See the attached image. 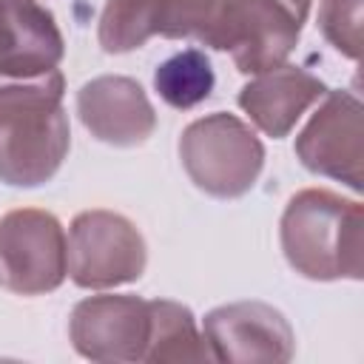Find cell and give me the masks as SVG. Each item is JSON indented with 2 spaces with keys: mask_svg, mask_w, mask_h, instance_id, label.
Instances as JSON below:
<instances>
[{
  "mask_svg": "<svg viewBox=\"0 0 364 364\" xmlns=\"http://www.w3.org/2000/svg\"><path fill=\"white\" fill-rule=\"evenodd\" d=\"M63 94L57 68L37 77L0 74V182L37 188L60 171L71 145Z\"/></svg>",
  "mask_w": 364,
  "mask_h": 364,
  "instance_id": "6da1fadb",
  "label": "cell"
},
{
  "mask_svg": "<svg viewBox=\"0 0 364 364\" xmlns=\"http://www.w3.org/2000/svg\"><path fill=\"white\" fill-rule=\"evenodd\" d=\"M279 239L287 264L313 282L364 279V208L327 188L290 196Z\"/></svg>",
  "mask_w": 364,
  "mask_h": 364,
  "instance_id": "7a4b0ae2",
  "label": "cell"
},
{
  "mask_svg": "<svg viewBox=\"0 0 364 364\" xmlns=\"http://www.w3.org/2000/svg\"><path fill=\"white\" fill-rule=\"evenodd\" d=\"M179 159L202 193L236 199L256 185L264 165V145L239 117L216 111L193 119L182 131Z\"/></svg>",
  "mask_w": 364,
  "mask_h": 364,
  "instance_id": "3957f363",
  "label": "cell"
},
{
  "mask_svg": "<svg viewBox=\"0 0 364 364\" xmlns=\"http://www.w3.org/2000/svg\"><path fill=\"white\" fill-rule=\"evenodd\" d=\"M68 276V242L60 219L40 208L0 216V287L17 296H46Z\"/></svg>",
  "mask_w": 364,
  "mask_h": 364,
  "instance_id": "277c9868",
  "label": "cell"
},
{
  "mask_svg": "<svg viewBox=\"0 0 364 364\" xmlns=\"http://www.w3.org/2000/svg\"><path fill=\"white\" fill-rule=\"evenodd\" d=\"M148 247L139 228L114 210H82L68 230V276L82 290L131 284L145 273Z\"/></svg>",
  "mask_w": 364,
  "mask_h": 364,
  "instance_id": "5b68a950",
  "label": "cell"
},
{
  "mask_svg": "<svg viewBox=\"0 0 364 364\" xmlns=\"http://www.w3.org/2000/svg\"><path fill=\"white\" fill-rule=\"evenodd\" d=\"M313 0H222L219 48L242 74L284 65L307 23Z\"/></svg>",
  "mask_w": 364,
  "mask_h": 364,
  "instance_id": "8992f818",
  "label": "cell"
},
{
  "mask_svg": "<svg viewBox=\"0 0 364 364\" xmlns=\"http://www.w3.org/2000/svg\"><path fill=\"white\" fill-rule=\"evenodd\" d=\"M299 162L350 191L364 188V108L353 91H327L310 122L296 136Z\"/></svg>",
  "mask_w": 364,
  "mask_h": 364,
  "instance_id": "52a82bcc",
  "label": "cell"
},
{
  "mask_svg": "<svg viewBox=\"0 0 364 364\" xmlns=\"http://www.w3.org/2000/svg\"><path fill=\"white\" fill-rule=\"evenodd\" d=\"M151 330L148 301L128 293L88 296L74 304L68 318V338L88 361L125 364L142 361Z\"/></svg>",
  "mask_w": 364,
  "mask_h": 364,
  "instance_id": "ba28073f",
  "label": "cell"
},
{
  "mask_svg": "<svg viewBox=\"0 0 364 364\" xmlns=\"http://www.w3.org/2000/svg\"><path fill=\"white\" fill-rule=\"evenodd\" d=\"M202 336L213 361L284 364L296 353L290 321L267 301H233L205 316Z\"/></svg>",
  "mask_w": 364,
  "mask_h": 364,
  "instance_id": "9c48e42d",
  "label": "cell"
},
{
  "mask_svg": "<svg viewBox=\"0 0 364 364\" xmlns=\"http://www.w3.org/2000/svg\"><path fill=\"white\" fill-rule=\"evenodd\" d=\"M77 117L82 128L114 148H136L156 128V111L142 85L122 74H102L80 85Z\"/></svg>",
  "mask_w": 364,
  "mask_h": 364,
  "instance_id": "30bf717a",
  "label": "cell"
},
{
  "mask_svg": "<svg viewBox=\"0 0 364 364\" xmlns=\"http://www.w3.org/2000/svg\"><path fill=\"white\" fill-rule=\"evenodd\" d=\"M65 43L54 14L37 0H0V74L37 77L54 71Z\"/></svg>",
  "mask_w": 364,
  "mask_h": 364,
  "instance_id": "8fae6325",
  "label": "cell"
},
{
  "mask_svg": "<svg viewBox=\"0 0 364 364\" xmlns=\"http://www.w3.org/2000/svg\"><path fill=\"white\" fill-rule=\"evenodd\" d=\"M324 94L327 85L307 68L276 65L256 74V80L245 82L239 88L236 102L262 134L282 139L301 119V114L316 105Z\"/></svg>",
  "mask_w": 364,
  "mask_h": 364,
  "instance_id": "7c38bea8",
  "label": "cell"
},
{
  "mask_svg": "<svg viewBox=\"0 0 364 364\" xmlns=\"http://www.w3.org/2000/svg\"><path fill=\"white\" fill-rule=\"evenodd\" d=\"M151 313V330L148 344L142 353V361H213L205 336L196 327L193 313L171 299H154L148 301Z\"/></svg>",
  "mask_w": 364,
  "mask_h": 364,
  "instance_id": "4fadbf2b",
  "label": "cell"
},
{
  "mask_svg": "<svg viewBox=\"0 0 364 364\" xmlns=\"http://www.w3.org/2000/svg\"><path fill=\"white\" fill-rule=\"evenodd\" d=\"M162 26L165 0H108L100 11L97 40L105 54H125L162 37Z\"/></svg>",
  "mask_w": 364,
  "mask_h": 364,
  "instance_id": "5bb4252c",
  "label": "cell"
},
{
  "mask_svg": "<svg viewBox=\"0 0 364 364\" xmlns=\"http://www.w3.org/2000/svg\"><path fill=\"white\" fill-rule=\"evenodd\" d=\"M213 68L205 51L199 48H182L154 71V88L162 102L171 108L188 111L199 102H205L213 94Z\"/></svg>",
  "mask_w": 364,
  "mask_h": 364,
  "instance_id": "9a60e30c",
  "label": "cell"
},
{
  "mask_svg": "<svg viewBox=\"0 0 364 364\" xmlns=\"http://www.w3.org/2000/svg\"><path fill=\"white\" fill-rule=\"evenodd\" d=\"M324 40L350 60H361V0H318Z\"/></svg>",
  "mask_w": 364,
  "mask_h": 364,
  "instance_id": "2e32d148",
  "label": "cell"
}]
</instances>
